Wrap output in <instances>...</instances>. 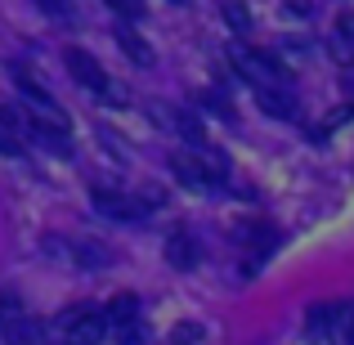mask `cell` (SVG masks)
<instances>
[{"label": "cell", "mask_w": 354, "mask_h": 345, "mask_svg": "<svg viewBox=\"0 0 354 345\" xmlns=\"http://www.w3.org/2000/svg\"><path fill=\"white\" fill-rule=\"evenodd\" d=\"M54 332L63 337V345H99L108 337V314L95 310V305H77L54 323Z\"/></svg>", "instance_id": "cell-1"}, {"label": "cell", "mask_w": 354, "mask_h": 345, "mask_svg": "<svg viewBox=\"0 0 354 345\" xmlns=\"http://www.w3.org/2000/svg\"><path fill=\"white\" fill-rule=\"evenodd\" d=\"M234 68H238V77H247L251 86H274V81H283V59L278 54H269V50H247V45H234Z\"/></svg>", "instance_id": "cell-2"}, {"label": "cell", "mask_w": 354, "mask_h": 345, "mask_svg": "<svg viewBox=\"0 0 354 345\" xmlns=\"http://www.w3.org/2000/svg\"><path fill=\"white\" fill-rule=\"evenodd\" d=\"M171 171H175V180L180 184H189V189H216L220 180H225V171H211L207 166V157H193V153H175L171 157Z\"/></svg>", "instance_id": "cell-3"}, {"label": "cell", "mask_w": 354, "mask_h": 345, "mask_svg": "<svg viewBox=\"0 0 354 345\" xmlns=\"http://www.w3.org/2000/svg\"><path fill=\"white\" fill-rule=\"evenodd\" d=\"M63 63H68V72H72V77H77L86 90H95V95H104V90L113 86V81H108V72L95 63V54L77 50V45H68V50H63Z\"/></svg>", "instance_id": "cell-4"}, {"label": "cell", "mask_w": 354, "mask_h": 345, "mask_svg": "<svg viewBox=\"0 0 354 345\" xmlns=\"http://www.w3.org/2000/svg\"><path fill=\"white\" fill-rule=\"evenodd\" d=\"M90 202H95L99 216H113V220H135L139 211H144L135 198H126V193H113V189H95V193H90Z\"/></svg>", "instance_id": "cell-5"}, {"label": "cell", "mask_w": 354, "mask_h": 345, "mask_svg": "<svg viewBox=\"0 0 354 345\" xmlns=\"http://www.w3.org/2000/svg\"><path fill=\"white\" fill-rule=\"evenodd\" d=\"M328 50L337 63H354V14H341L332 23V36H328Z\"/></svg>", "instance_id": "cell-6"}, {"label": "cell", "mask_w": 354, "mask_h": 345, "mask_svg": "<svg viewBox=\"0 0 354 345\" xmlns=\"http://www.w3.org/2000/svg\"><path fill=\"white\" fill-rule=\"evenodd\" d=\"M256 99H260V108H265L269 117H296V99L287 95L278 81H274V86H260V90H256Z\"/></svg>", "instance_id": "cell-7"}, {"label": "cell", "mask_w": 354, "mask_h": 345, "mask_svg": "<svg viewBox=\"0 0 354 345\" xmlns=\"http://www.w3.org/2000/svg\"><path fill=\"white\" fill-rule=\"evenodd\" d=\"M166 260H171L175 269H193L198 265V242H193V233H175V238L166 242Z\"/></svg>", "instance_id": "cell-8"}, {"label": "cell", "mask_w": 354, "mask_h": 345, "mask_svg": "<svg viewBox=\"0 0 354 345\" xmlns=\"http://www.w3.org/2000/svg\"><path fill=\"white\" fill-rule=\"evenodd\" d=\"M108 328H130V323H135V314H139V301L130 292H121V296H113V301H108Z\"/></svg>", "instance_id": "cell-9"}, {"label": "cell", "mask_w": 354, "mask_h": 345, "mask_svg": "<svg viewBox=\"0 0 354 345\" xmlns=\"http://www.w3.org/2000/svg\"><path fill=\"white\" fill-rule=\"evenodd\" d=\"M41 337H45L41 323L27 319V314H18V319L5 328V341H9V345H41Z\"/></svg>", "instance_id": "cell-10"}, {"label": "cell", "mask_w": 354, "mask_h": 345, "mask_svg": "<svg viewBox=\"0 0 354 345\" xmlns=\"http://www.w3.org/2000/svg\"><path fill=\"white\" fill-rule=\"evenodd\" d=\"M117 45L126 50V59H135L139 68H153V50H148V41L139 32H130V27H121L117 32Z\"/></svg>", "instance_id": "cell-11"}, {"label": "cell", "mask_w": 354, "mask_h": 345, "mask_svg": "<svg viewBox=\"0 0 354 345\" xmlns=\"http://www.w3.org/2000/svg\"><path fill=\"white\" fill-rule=\"evenodd\" d=\"M332 323H337V305H319V310H310V319H305V332H310L314 341H323L332 332Z\"/></svg>", "instance_id": "cell-12"}, {"label": "cell", "mask_w": 354, "mask_h": 345, "mask_svg": "<svg viewBox=\"0 0 354 345\" xmlns=\"http://www.w3.org/2000/svg\"><path fill=\"white\" fill-rule=\"evenodd\" d=\"M18 314H23V301H18L14 292H0V332H5L9 323L18 319Z\"/></svg>", "instance_id": "cell-13"}, {"label": "cell", "mask_w": 354, "mask_h": 345, "mask_svg": "<svg viewBox=\"0 0 354 345\" xmlns=\"http://www.w3.org/2000/svg\"><path fill=\"white\" fill-rule=\"evenodd\" d=\"M225 18H229V27H234V32H247V27H251L247 5H238V0H225Z\"/></svg>", "instance_id": "cell-14"}, {"label": "cell", "mask_w": 354, "mask_h": 345, "mask_svg": "<svg viewBox=\"0 0 354 345\" xmlns=\"http://www.w3.org/2000/svg\"><path fill=\"white\" fill-rule=\"evenodd\" d=\"M337 323H341V345H354V305L337 310Z\"/></svg>", "instance_id": "cell-15"}, {"label": "cell", "mask_w": 354, "mask_h": 345, "mask_svg": "<svg viewBox=\"0 0 354 345\" xmlns=\"http://www.w3.org/2000/svg\"><path fill=\"white\" fill-rule=\"evenodd\" d=\"M0 153H9V157H18V153H23V139H18L14 130L5 126V121H0Z\"/></svg>", "instance_id": "cell-16"}, {"label": "cell", "mask_w": 354, "mask_h": 345, "mask_svg": "<svg viewBox=\"0 0 354 345\" xmlns=\"http://www.w3.org/2000/svg\"><path fill=\"white\" fill-rule=\"evenodd\" d=\"M108 9L121 14V18H139L144 14V0H108Z\"/></svg>", "instance_id": "cell-17"}, {"label": "cell", "mask_w": 354, "mask_h": 345, "mask_svg": "<svg viewBox=\"0 0 354 345\" xmlns=\"http://www.w3.org/2000/svg\"><path fill=\"white\" fill-rule=\"evenodd\" d=\"M175 5H184V0H175Z\"/></svg>", "instance_id": "cell-18"}]
</instances>
